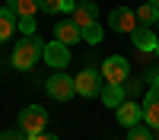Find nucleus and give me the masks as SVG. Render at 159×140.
Masks as SVG:
<instances>
[{
    "mask_svg": "<svg viewBox=\"0 0 159 140\" xmlns=\"http://www.w3.org/2000/svg\"><path fill=\"white\" fill-rule=\"evenodd\" d=\"M45 64H51L54 70H64L70 64V48L61 42H48L45 45Z\"/></svg>",
    "mask_w": 159,
    "mask_h": 140,
    "instance_id": "9",
    "label": "nucleus"
},
{
    "mask_svg": "<svg viewBox=\"0 0 159 140\" xmlns=\"http://www.w3.org/2000/svg\"><path fill=\"white\" fill-rule=\"evenodd\" d=\"M137 10H130V7H118L108 13V29L115 32H127V35H134L137 32Z\"/></svg>",
    "mask_w": 159,
    "mask_h": 140,
    "instance_id": "6",
    "label": "nucleus"
},
{
    "mask_svg": "<svg viewBox=\"0 0 159 140\" xmlns=\"http://www.w3.org/2000/svg\"><path fill=\"white\" fill-rule=\"evenodd\" d=\"M147 3H153V7H156V10H159V0H147Z\"/></svg>",
    "mask_w": 159,
    "mask_h": 140,
    "instance_id": "24",
    "label": "nucleus"
},
{
    "mask_svg": "<svg viewBox=\"0 0 159 140\" xmlns=\"http://www.w3.org/2000/svg\"><path fill=\"white\" fill-rule=\"evenodd\" d=\"M10 10L16 13V19H35L42 7H38V0H10Z\"/></svg>",
    "mask_w": 159,
    "mask_h": 140,
    "instance_id": "15",
    "label": "nucleus"
},
{
    "mask_svg": "<svg viewBox=\"0 0 159 140\" xmlns=\"http://www.w3.org/2000/svg\"><path fill=\"white\" fill-rule=\"evenodd\" d=\"M124 96H127V93H124V86L105 83V89H102V96H99V99H102V105H105V108H121L124 102H127Z\"/></svg>",
    "mask_w": 159,
    "mask_h": 140,
    "instance_id": "13",
    "label": "nucleus"
},
{
    "mask_svg": "<svg viewBox=\"0 0 159 140\" xmlns=\"http://www.w3.org/2000/svg\"><path fill=\"white\" fill-rule=\"evenodd\" d=\"M45 89H48V96L54 99V102H67V99L76 96V80H73V76H67L64 70H57V73L48 76Z\"/></svg>",
    "mask_w": 159,
    "mask_h": 140,
    "instance_id": "3",
    "label": "nucleus"
},
{
    "mask_svg": "<svg viewBox=\"0 0 159 140\" xmlns=\"http://www.w3.org/2000/svg\"><path fill=\"white\" fill-rule=\"evenodd\" d=\"M137 22L147 25V29H150V25H156V22H159V10H156L153 3H143V7L137 10Z\"/></svg>",
    "mask_w": 159,
    "mask_h": 140,
    "instance_id": "16",
    "label": "nucleus"
},
{
    "mask_svg": "<svg viewBox=\"0 0 159 140\" xmlns=\"http://www.w3.org/2000/svg\"><path fill=\"white\" fill-rule=\"evenodd\" d=\"M38 57H45V42L35 35H22L16 45H13V67L16 70H32Z\"/></svg>",
    "mask_w": 159,
    "mask_h": 140,
    "instance_id": "1",
    "label": "nucleus"
},
{
    "mask_svg": "<svg viewBox=\"0 0 159 140\" xmlns=\"http://www.w3.org/2000/svg\"><path fill=\"white\" fill-rule=\"evenodd\" d=\"M130 42H134L137 51H156L159 48V35L153 29H147V25H137V32L130 35Z\"/></svg>",
    "mask_w": 159,
    "mask_h": 140,
    "instance_id": "12",
    "label": "nucleus"
},
{
    "mask_svg": "<svg viewBox=\"0 0 159 140\" xmlns=\"http://www.w3.org/2000/svg\"><path fill=\"white\" fill-rule=\"evenodd\" d=\"M54 42H61V45H76V42H83V29L73 22V19H64V22H57L54 25Z\"/></svg>",
    "mask_w": 159,
    "mask_h": 140,
    "instance_id": "8",
    "label": "nucleus"
},
{
    "mask_svg": "<svg viewBox=\"0 0 159 140\" xmlns=\"http://www.w3.org/2000/svg\"><path fill=\"white\" fill-rule=\"evenodd\" d=\"M96 16H99V7L92 3V0H80V3L73 7V13H70V19L80 25V29L92 25V22H96Z\"/></svg>",
    "mask_w": 159,
    "mask_h": 140,
    "instance_id": "10",
    "label": "nucleus"
},
{
    "mask_svg": "<svg viewBox=\"0 0 159 140\" xmlns=\"http://www.w3.org/2000/svg\"><path fill=\"white\" fill-rule=\"evenodd\" d=\"M102 38H105V29H102L99 22H92V25H86V29H83V42H89V45H99Z\"/></svg>",
    "mask_w": 159,
    "mask_h": 140,
    "instance_id": "18",
    "label": "nucleus"
},
{
    "mask_svg": "<svg viewBox=\"0 0 159 140\" xmlns=\"http://www.w3.org/2000/svg\"><path fill=\"white\" fill-rule=\"evenodd\" d=\"M124 93H140V80H127L124 83Z\"/></svg>",
    "mask_w": 159,
    "mask_h": 140,
    "instance_id": "22",
    "label": "nucleus"
},
{
    "mask_svg": "<svg viewBox=\"0 0 159 140\" xmlns=\"http://www.w3.org/2000/svg\"><path fill=\"white\" fill-rule=\"evenodd\" d=\"M0 140H29V137H22V134H16V131H3Z\"/></svg>",
    "mask_w": 159,
    "mask_h": 140,
    "instance_id": "21",
    "label": "nucleus"
},
{
    "mask_svg": "<svg viewBox=\"0 0 159 140\" xmlns=\"http://www.w3.org/2000/svg\"><path fill=\"white\" fill-rule=\"evenodd\" d=\"M115 118H118V124H124L127 131H130L134 124H140V121H143V108L137 105V102H130V99H127L121 108H115Z\"/></svg>",
    "mask_w": 159,
    "mask_h": 140,
    "instance_id": "11",
    "label": "nucleus"
},
{
    "mask_svg": "<svg viewBox=\"0 0 159 140\" xmlns=\"http://www.w3.org/2000/svg\"><path fill=\"white\" fill-rule=\"evenodd\" d=\"M38 7L45 13H73L76 3H70V0H38Z\"/></svg>",
    "mask_w": 159,
    "mask_h": 140,
    "instance_id": "17",
    "label": "nucleus"
},
{
    "mask_svg": "<svg viewBox=\"0 0 159 140\" xmlns=\"http://www.w3.org/2000/svg\"><path fill=\"white\" fill-rule=\"evenodd\" d=\"M19 32L22 35H35V19H19Z\"/></svg>",
    "mask_w": 159,
    "mask_h": 140,
    "instance_id": "20",
    "label": "nucleus"
},
{
    "mask_svg": "<svg viewBox=\"0 0 159 140\" xmlns=\"http://www.w3.org/2000/svg\"><path fill=\"white\" fill-rule=\"evenodd\" d=\"M19 29V19H16V13H13L10 7L0 10V42H7V38Z\"/></svg>",
    "mask_w": 159,
    "mask_h": 140,
    "instance_id": "14",
    "label": "nucleus"
},
{
    "mask_svg": "<svg viewBox=\"0 0 159 140\" xmlns=\"http://www.w3.org/2000/svg\"><path fill=\"white\" fill-rule=\"evenodd\" d=\"M127 140H156V137H153V131H150L147 124H134L127 131Z\"/></svg>",
    "mask_w": 159,
    "mask_h": 140,
    "instance_id": "19",
    "label": "nucleus"
},
{
    "mask_svg": "<svg viewBox=\"0 0 159 140\" xmlns=\"http://www.w3.org/2000/svg\"><path fill=\"white\" fill-rule=\"evenodd\" d=\"M45 127H48V111H45L42 105H29V108L19 111V131H22L25 137L45 134Z\"/></svg>",
    "mask_w": 159,
    "mask_h": 140,
    "instance_id": "2",
    "label": "nucleus"
},
{
    "mask_svg": "<svg viewBox=\"0 0 159 140\" xmlns=\"http://www.w3.org/2000/svg\"><path fill=\"white\" fill-rule=\"evenodd\" d=\"M76 96H83V99H92V96H102V70H96V67H86V70H80L76 76Z\"/></svg>",
    "mask_w": 159,
    "mask_h": 140,
    "instance_id": "5",
    "label": "nucleus"
},
{
    "mask_svg": "<svg viewBox=\"0 0 159 140\" xmlns=\"http://www.w3.org/2000/svg\"><path fill=\"white\" fill-rule=\"evenodd\" d=\"M70 3H80V0H70Z\"/></svg>",
    "mask_w": 159,
    "mask_h": 140,
    "instance_id": "25",
    "label": "nucleus"
},
{
    "mask_svg": "<svg viewBox=\"0 0 159 140\" xmlns=\"http://www.w3.org/2000/svg\"><path fill=\"white\" fill-rule=\"evenodd\" d=\"M143 124H147V127H156V131H159V76L153 80L147 99H143Z\"/></svg>",
    "mask_w": 159,
    "mask_h": 140,
    "instance_id": "7",
    "label": "nucleus"
},
{
    "mask_svg": "<svg viewBox=\"0 0 159 140\" xmlns=\"http://www.w3.org/2000/svg\"><path fill=\"white\" fill-rule=\"evenodd\" d=\"M156 54H159V48H156Z\"/></svg>",
    "mask_w": 159,
    "mask_h": 140,
    "instance_id": "26",
    "label": "nucleus"
},
{
    "mask_svg": "<svg viewBox=\"0 0 159 140\" xmlns=\"http://www.w3.org/2000/svg\"><path fill=\"white\" fill-rule=\"evenodd\" d=\"M29 140H57V137H54V134H48V131H45V134H38V137H29Z\"/></svg>",
    "mask_w": 159,
    "mask_h": 140,
    "instance_id": "23",
    "label": "nucleus"
},
{
    "mask_svg": "<svg viewBox=\"0 0 159 140\" xmlns=\"http://www.w3.org/2000/svg\"><path fill=\"white\" fill-rule=\"evenodd\" d=\"M99 70H102V76H105V83H115V86H124V83L130 80V64H127L121 54L105 57Z\"/></svg>",
    "mask_w": 159,
    "mask_h": 140,
    "instance_id": "4",
    "label": "nucleus"
}]
</instances>
